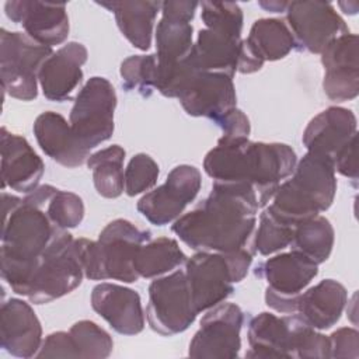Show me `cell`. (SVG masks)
Masks as SVG:
<instances>
[{"label": "cell", "instance_id": "6da1fadb", "mask_svg": "<svg viewBox=\"0 0 359 359\" xmlns=\"http://www.w3.org/2000/svg\"><path fill=\"white\" fill-rule=\"evenodd\" d=\"M258 209L251 187L213 182L212 192L171 230L195 251L230 252L252 247Z\"/></svg>", "mask_w": 359, "mask_h": 359}, {"label": "cell", "instance_id": "7a4b0ae2", "mask_svg": "<svg viewBox=\"0 0 359 359\" xmlns=\"http://www.w3.org/2000/svg\"><path fill=\"white\" fill-rule=\"evenodd\" d=\"M297 163L294 150L285 143L251 142L248 137H220L203 158V170L213 182L251 187L258 206H266Z\"/></svg>", "mask_w": 359, "mask_h": 359}, {"label": "cell", "instance_id": "3957f363", "mask_svg": "<svg viewBox=\"0 0 359 359\" xmlns=\"http://www.w3.org/2000/svg\"><path fill=\"white\" fill-rule=\"evenodd\" d=\"M1 202V278L14 293L24 296L41 257L65 230L52 223L46 206L6 192Z\"/></svg>", "mask_w": 359, "mask_h": 359}, {"label": "cell", "instance_id": "277c9868", "mask_svg": "<svg viewBox=\"0 0 359 359\" xmlns=\"http://www.w3.org/2000/svg\"><path fill=\"white\" fill-rule=\"evenodd\" d=\"M337 192L332 161L321 154L307 151L294 167L292 177L278 187L271 205L273 216L296 227L330 209Z\"/></svg>", "mask_w": 359, "mask_h": 359}, {"label": "cell", "instance_id": "5b68a950", "mask_svg": "<svg viewBox=\"0 0 359 359\" xmlns=\"http://www.w3.org/2000/svg\"><path fill=\"white\" fill-rule=\"evenodd\" d=\"M151 240V231L139 229L126 219L109 222L98 240L76 238L84 278L90 280H139L133 262L139 248Z\"/></svg>", "mask_w": 359, "mask_h": 359}, {"label": "cell", "instance_id": "8992f818", "mask_svg": "<svg viewBox=\"0 0 359 359\" xmlns=\"http://www.w3.org/2000/svg\"><path fill=\"white\" fill-rule=\"evenodd\" d=\"M254 248L230 252L196 251L185 262V278L194 309L199 314L223 303L248 273Z\"/></svg>", "mask_w": 359, "mask_h": 359}, {"label": "cell", "instance_id": "52a82bcc", "mask_svg": "<svg viewBox=\"0 0 359 359\" xmlns=\"http://www.w3.org/2000/svg\"><path fill=\"white\" fill-rule=\"evenodd\" d=\"M84 278L76 238L65 230L41 257L25 297L34 304H43L73 292Z\"/></svg>", "mask_w": 359, "mask_h": 359}, {"label": "cell", "instance_id": "ba28073f", "mask_svg": "<svg viewBox=\"0 0 359 359\" xmlns=\"http://www.w3.org/2000/svg\"><path fill=\"white\" fill-rule=\"evenodd\" d=\"M53 49L38 43L25 32L0 31L1 87L10 97L32 101L38 95V74Z\"/></svg>", "mask_w": 359, "mask_h": 359}, {"label": "cell", "instance_id": "9c48e42d", "mask_svg": "<svg viewBox=\"0 0 359 359\" xmlns=\"http://www.w3.org/2000/svg\"><path fill=\"white\" fill-rule=\"evenodd\" d=\"M116 93L104 77H91L79 91L70 111L69 123L79 143L91 150L107 142L115 129Z\"/></svg>", "mask_w": 359, "mask_h": 359}, {"label": "cell", "instance_id": "30bf717a", "mask_svg": "<svg viewBox=\"0 0 359 359\" xmlns=\"http://www.w3.org/2000/svg\"><path fill=\"white\" fill-rule=\"evenodd\" d=\"M254 273L268 283L266 306L280 314H294L297 296L317 276L318 265L290 250L258 264Z\"/></svg>", "mask_w": 359, "mask_h": 359}, {"label": "cell", "instance_id": "8fae6325", "mask_svg": "<svg viewBox=\"0 0 359 359\" xmlns=\"http://www.w3.org/2000/svg\"><path fill=\"white\" fill-rule=\"evenodd\" d=\"M196 316L185 271L175 269L154 278L149 286V303L146 307L147 323L153 331L164 337L181 334L189 328Z\"/></svg>", "mask_w": 359, "mask_h": 359}, {"label": "cell", "instance_id": "7c38bea8", "mask_svg": "<svg viewBox=\"0 0 359 359\" xmlns=\"http://www.w3.org/2000/svg\"><path fill=\"white\" fill-rule=\"evenodd\" d=\"M285 13L299 50L321 53L330 42L349 32L344 18L328 1H287Z\"/></svg>", "mask_w": 359, "mask_h": 359}, {"label": "cell", "instance_id": "4fadbf2b", "mask_svg": "<svg viewBox=\"0 0 359 359\" xmlns=\"http://www.w3.org/2000/svg\"><path fill=\"white\" fill-rule=\"evenodd\" d=\"M243 310L234 303H220L206 311L189 342L188 355L196 359H233L241 349Z\"/></svg>", "mask_w": 359, "mask_h": 359}, {"label": "cell", "instance_id": "5bb4252c", "mask_svg": "<svg viewBox=\"0 0 359 359\" xmlns=\"http://www.w3.org/2000/svg\"><path fill=\"white\" fill-rule=\"evenodd\" d=\"M198 7V1L189 0L161 1V18L156 28V77L174 69L191 55L194 49L191 21Z\"/></svg>", "mask_w": 359, "mask_h": 359}, {"label": "cell", "instance_id": "9a60e30c", "mask_svg": "<svg viewBox=\"0 0 359 359\" xmlns=\"http://www.w3.org/2000/svg\"><path fill=\"white\" fill-rule=\"evenodd\" d=\"M202 185L201 171L189 164L174 167L163 185L146 192L137 202V210L156 226L175 222L196 198Z\"/></svg>", "mask_w": 359, "mask_h": 359}, {"label": "cell", "instance_id": "2e32d148", "mask_svg": "<svg viewBox=\"0 0 359 359\" xmlns=\"http://www.w3.org/2000/svg\"><path fill=\"white\" fill-rule=\"evenodd\" d=\"M178 100L188 115L216 122L236 108L237 95L233 77L226 73L198 70L189 79Z\"/></svg>", "mask_w": 359, "mask_h": 359}, {"label": "cell", "instance_id": "e0dca14e", "mask_svg": "<svg viewBox=\"0 0 359 359\" xmlns=\"http://www.w3.org/2000/svg\"><path fill=\"white\" fill-rule=\"evenodd\" d=\"M6 15L21 24L25 34L41 45L53 48L67 39L69 17L65 3L38 0H8Z\"/></svg>", "mask_w": 359, "mask_h": 359}, {"label": "cell", "instance_id": "ac0fdd59", "mask_svg": "<svg viewBox=\"0 0 359 359\" xmlns=\"http://www.w3.org/2000/svg\"><path fill=\"white\" fill-rule=\"evenodd\" d=\"M324 66L323 90L331 101H351L359 94L358 36L344 34L320 53Z\"/></svg>", "mask_w": 359, "mask_h": 359}, {"label": "cell", "instance_id": "d6986e66", "mask_svg": "<svg viewBox=\"0 0 359 359\" xmlns=\"http://www.w3.org/2000/svg\"><path fill=\"white\" fill-rule=\"evenodd\" d=\"M296 48L292 32L279 18L257 20L241 41L237 70L251 74L262 69L265 62H275L287 56Z\"/></svg>", "mask_w": 359, "mask_h": 359}, {"label": "cell", "instance_id": "ffe728a7", "mask_svg": "<svg viewBox=\"0 0 359 359\" xmlns=\"http://www.w3.org/2000/svg\"><path fill=\"white\" fill-rule=\"evenodd\" d=\"M91 307L114 331L136 335L144 328V311L137 292L122 285L101 282L91 292Z\"/></svg>", "mask_w": 359, "mask_h": 359}, {"label": "cell", "instance_id": "44dd1931", "mask_svg": "<svg viewBox=\"0 0 359 359\" xmlns=\"http://www.w3.org/2000/svg\"><path fill=\"white\" fill-rule=\"evenodd\" d=\"M1 142V188L29 194L36 187L45 171L42 158L35 153L28 140L8 132H0Z\"/></svg>", "mask_w": 359, "mask_h": 359}, {"label": "cell", "instance_id": "7402d4cb", "mask_svg": "<svg viewBox=\"0 0 359 359\" xmlns=\"http://www.w3.org/2000/svg\"><path fill=\"white\" fill-rule=\"evenodd\" d=\"M87 48L80 42H67L53 52L41 66L38 81L49 101H67L83 80L81 66L87 62Z\"/></svg>", "mask_w": 359, "mask_h": 359}, {"label": "cell", "instance_id": "603a6c76", "mask_svg": "<svg viewBox=\"0 0 359 359\" xmlns=\"http://www.w3.org/2000/svg\"><path fill=\"white\" fill-rule=\"evenodd\" d=\"M1 348L15 358L36 356L42 344V327L32 307L21 299L3 302L0 310Z\"/></svg>", "mask_w": 359, "mask_h": 359}, {"label": "cell", "instance_id": "cb8c5ba5", "mask_svg": "<svg viewBox=\"0 0 359 359\" xmlns=\"http://www.w3.org/2000/svg\"><path fill=\"white\" fill-rule=\"evenodd\" d=\"M356 135L355 114L344 107H328L307 123L302 140L307 151L334 161L335 156Z\"/></svg>", "mask_w": 359, "mask_h": 359}, {"label": "cell", "instance_id": "d4e9b609", "mask_svg": "<svg viewBox=\"0 0 359 359\" xmlns=\"http://www.w3.org/2000/svg\"><path fill=\"white\" fill-rule=\"evenodd\" d=\"M32 130L42 151L57 164L76 168L87 161L90 150L79 143L70 123L60 114L42 112L36 116Z\"/></svg>", "mask_w": 359, "mask_h": 359}, {"label": "cell", "instance_id": "484cf974", "mask_svg": "<svg viewBox=\"0 0 359 359\" xmlns=\"http://www.w3.org/2000/svg\"><path fill=\"white\" fill-rule=\"evenodd\" d=\"M346 302L345 286L334 279H324L297 296L294 314L307 325L323 331L339 321Z\"/></svg>", "mask_w": 359, "mask_h": 359}, {"label": "cell", "instance_id": "4316f807", "mask_svg": "<svg viewBox=\"0 0 359 359\" xmlns=\"http://www.w3.org/2000/svg\"><path fill=\"white\" fill-rule=\"evenodd\" d=\"M294 314L276 316L268 311L252 317L248 324V345L245 358L269 359V358H293Z\"/></svg>", "mask_w": 359, "mask_h": 359}, {"label": "cell", "instance_id": "83f0119b", "mask_svg": "<svg viewBox=\"0 0 359 359\" xmlns=\"http://www.w3.org/2000/svg\"><path fill=\"white\" fill-rule=\"evenodd\" d=\"M241 41V35L216 28H203L198 32L192 49L195 63L199 70L226 73L234 77Z\"/></svg>", "mask_w": 359, "mask_h": 359}, {"label": "cell", "instance_id": "f1b7e54d", "mask_svg": "<svg viewBox=\"0 0 359 359\" xmlns=\"http://www.w3.org/2000/svg\"><path fill=\"white\" fill-rule=\"evenodd\" d=\"M97 4L114 13L119 31L135 48L147 50L151 46L154 21L161 10V1L123 0Z\"/></svg>", "mask_w": 359, "mask_h": 359}, {"label": "cell", "instance_id": "f546056e", "mask_svg": "<svg viewBox=\"0 0 359 359\" xmlns=\"http://www.w3.org/2000/svg\"><path fill=\"white\" fill-rule=\"evenodd\" d=\"M187 255L180 248L177 240L158 237L144 243L135 257V271L139 278L154 279L175 271L184 262Z\"/></svg>", "mask_w": 359, "mask_h": 359}, {"label": "cell", "instance_id": "4dcf8cb0", "mask_svg": "<svg viewBox=\"0 0 359 359\" xmlns=\"http://www.w3.org/2000/svg\"><path fill=\"white\" fill-rule=\"evenodd\" d=\"M125 154L123 147L112 144L88 156L86 163L93 172L94 188L102 198L115 199L125 191Z\"/></svg>", "mask_w": 359, "mask_h": 359}, {"label": "cell", "instance_id": "1f68e13d", "mask_svg": "<svg viewBox=\"0 0 359 359\" xmlns=\"http://www.w3.org/2000/svg\"><path fill=\"white\" fill-rule=\"evenodd\" d=\"M334 227L325 216L317 215L294 227L290 248L316 262H325L334 247Z\"/></svg>", "mask_w": 359, "mask_h": 359}, {"label": "cell", "instance_id": "d6a6232c", "mask_svg": "<svg viewBox=\"0 0 359 359\" xmlns=\"http://www.w3.org/2000/svg\"><path fill=\"white\" fill-rule=\"evenodd\" d=\"M69 334L79 358L104 359L108 358L114 349L111 335L94 321L80 320L70 327Z\"/></svg>", "mask_w": 359, "mask_h": 359}, {"label": "cell", "instance_id": "836d02e7", "mask_svg": "<svg viewBox=\"0 0 359 359\" xmlns=\"http://www.w3.org/2000/svg\"><path fill=\"white\" fill-rule=\"evenodd\" d=\"M293 226L286 224L265 209L259 216V224L252 237L254 252L271 255L289 247L293 238Z\"/></svg>", "mask_w": 359, "mask_h": 359}, {"label": "cell", "instance_id": "e575fe53", "mask_svg": "<svg viewBox=\"0 0 359 359\" xmlns=\"http://www.w3.org/2000/svg\"><path fill=\"white\" fill-rule=\"evenodd\" d=\"M156 55H132L121 63L122 87L126 91H136L150 97L156 83Z\"/></svg>", "mask_w": 359, "mask_h": 359}, {"label": "cell", "instance_id": "d590c367", "mask_svg": "<svg viewBox=\"0 0 359 359\" xmlns=\"http://www.w3.org/2000/svg\"><path fill=\"white\" fill-rule=\"evenodd\" d=\"M330 338L318 330L307 325L294 314L292 355L297 359H325L330 358Z\"/></svg>", "mask_w": 359, "mask_h": 359}, {"label": "cell", "instance_id": "8d00e7d4", "mask_svg": "<svg viewBox=\"0 0 359 359\" xmlns=\"http://www.w3.org/2000/svg\"><path fill=\"white\" fill-rule=\"evenodd\" d=\"M45 209L52 223L63 230L77 227L86 212L83 199L77 194L62 189H56Z\"/></svg>", "mask_w": 359, "mask_h": 359}, {"label": "cell", "instance_id": "74e56055", "mask_svg": "<svg viewBox=\"0 0 359 359\" xmlns=\"http://www.w3.org/2000/svg\"><path fill=\"white\" fill-rule=\"evenodd\" d=\"M158 174L160 168L153 157L146 153L135 154L125 168V192L129 196H136L151 189L157 182Z\"/></svg>", "mask_w": 359, "mask_h": 359}, {"label": "cell", "instance_id": "f35d334b", "mask_svg": "<svg viewBox=\"0 0 359 359\" xmlns=\"http://www.w3.org/2000/svg\"><path fill=\"white\" fill-rule=\"evenodd\" d=\"M201 18L205 28H216L241 35L243 10L237 3L231 1H202L199 3Z\"/></svg>", "mask_w": 359, "mask_h": 359}, {"label": "cell", "instance_id": "ab89813d", "mask_svg": "<svg viewBox=\"0 0 359 359\" xmlns=\"http://www.w3.org/2000/svg\"><path fill=\"white\" fill-rule=\"evenodd\" d=\"M330 358H352L359 356V334L355 328L342 327L330 337Z\"/></svg>", "mask_w": 359, "mask_h": 359}, {"label": "cell", "instance_id": "60d3db41", "mask_svg": "<svg viewBox=\"0 0 359 359\" xmlns=\"http://www.w3.org/2000/svg\"><path fill=\"white\" fill-rule=\"evenodd\" d=\"M36 358H79L69 332L56 331L49 334L41 344Z\"/></svg>", "mask_w": 359, "mask_h": 359}, {"label": "cell", "instance_id": "b9f144b4", "mask_svg": "<svg viewBox=\"0 0 359 359\" xmlns=\"http://www.w3.org/2000/svg\"><path fill=\"white\" fill-rule=\"evenodd\" d=\"M216 125L222 129L223 136L226 139H240V137H248L251 126L247 115L240 111L237 107L230 109L227 114H224L222 118L216 121Z\"/></svg>", "mask_w": 359, "mask_h": 359}, {"label": "cell", "instance_id": "7bdbcfd3", "mask_svg": "<svg viewBox=\"0 0 359 359\" xmlns=\"http://www.w3.org/2000/svg\"><path fill=\"white\" fill-rule=\"evenodd\" d=\"M356 146H358V135L353 136L348 144L335 156L332 164L335 172L346 177L356 187L358 184V158H356Z\"/></svg>", "mask_w": 359, "mask_h": 359}, {"label": "cell", "instance_id": "ee69618b", "mask_svg": "<svg viewBox=\"0 0 359 359\" xmlns=\"http://www.w3.org/2000/svg\"><path fill=\"white\" fill-rule=\"evenodd\" d=\"M258 4L271 13H285L287 1H259Z\"/></svg>", "mask_w": 359, "mask_h": 359}]
</instances>
